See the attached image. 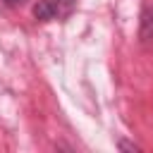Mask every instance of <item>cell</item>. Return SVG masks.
I'll use <instances>...</instances> for the list:
<instances>
[{"mask_svg": "<svg viewBox=\"0 0 153 153\" xmlns=\"http://www.w3.org/2000/svg\"><path fill=\"white\" fill-rule=\"evenodd\" d=\"M139 41L148 43L153 41V7L146 5L141 10V22H139Z\"/></svg>", "mask_w": 153, "mask_h": 153, "instance_id": "6da1fadb", "label": "cell"}, {"mask_svg": "<svg viewBox=\"0 0 153 153\" xmlns=\"http://www.w3.org/2000/svg\"><path fill=\"white\" fill-rule=\"evenodd\" d=\"M33 17L41 19V22H50V19H55L60 14H57V7H55L53 0H38L33 5Z\"/></svg>", "mask_w": 153, "mask_h": 153, "instance_id": "7a4b0ae2", "label": "cell"}, {"mask_svg": "<svg viewBox=\"0 0 153 153\" xmlns=\"http://www.w3.org/2000/svg\"><path fill=\"white\" fill-rule=\"evenodd\" d=\"M55 7H57V14H67L72 7H74V0H53Z\"/></svg>", "mask_w": 153, "mask_h": 153, "instance_id": "3957f363", "label": "cell"}, {"mask_svg": "<svg viewBox=\"0 0 153 153\" xmlns=\"http://www.w3.org/2000/svg\"><path fill=\"white\" fill-rule=\"evenodd\" d=\"M117 148H120V151H129V153H139V151H141L136 143H131V141H124V139L117 143Z\"/></svg>", "mask_w": 153, "mask_h": 153, "instance_id": "277c9868", "label": "cell"}, {"mask_svg": "<svg viewBox=\"0 0 153 153\" xmlns=\"http://www.w3.org/2000/svg\"><path fill=\"white\" fill-rule=\"evenodd\" d=\"M5 2H7V5H22L24 0H5Z\"/></svg>", "mask_w": 153, "mask_h": 153, "instance_id": "5b68a950", "label": "cell"}]
</instances>
